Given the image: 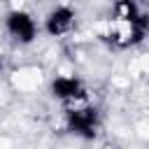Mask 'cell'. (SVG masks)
<instances>
[{"label":"cell","mask_w":149,"mask_h":149,"mask_svg":"<svg viewBox=\"0 0 149 149\" xmlns=\"http://www.w3.org/2000/svg\"><path fill=\"white\" fill-rule=\"evenodd\" d=\"M77 26V9L70 7V5H56L47 12L44 16V33L51 35V37H65L74 30Z\"/></svg>","instance_id":"obj_5"},{"label":"cell","mask_w":149,"mask_h":149,"mask_svg":"<svg viewBox=\"0 0 149 149\" xmlns=\"http://www.w3.org/2000/svg\"><path fill=\"white\" fill-rule=\"evenodd\" d=\"M5 33L21 47H28L37 40V33H40V23L37 19L26 12V9H12L7 12L5 16Z\"/></svg>","instance_id":"obj_4"},{"label":"cell","mask_w":149,"mask_h":149,"mask_svg":"<svg viewBox=\"0 0 149 149\" xmlns=\"http://www.w3.org/2000/svg\"><path fill=\"white\" fill-rule=\"evenodd\" d=\"M63 123H65V130L72 133L74 137L93 140V137H98V133L102 128V116L95 105H86L79 109L63 112Z\"/></svg>","instance_id":"obj_3"},{"label":"cell","mask_w":149,"mask_h":149,"mask_svg":"<svg viewBox=\"0 0 149 149\" xmlns=\"http://www.w3.org/2000/svg\"><path fill=\"white\" fill-rule=\"evenodd\" d=\"M149 33V14L133 0H121L112 5L107 19L100 21L98 35L114 49H130L144 42Z\"/></svg>","instance_id":"obj_1"},{"label":"cell","mask_w":149,"mask_h":149,"mask_svg":"<svg viewBox=\"0 0 149 149\" xmlns=\"http://www.w3.org/2000/svg\"><path fill=\"white\" fill-rule=\"evenodd\" d=\"M49 91H51V98L63 107V112L93 105V95H91L88 84L84 79H79L77 74H58V77H54L51 84H49Z\"/></svg>","instance_id":"obj_2"}]
</instances>
